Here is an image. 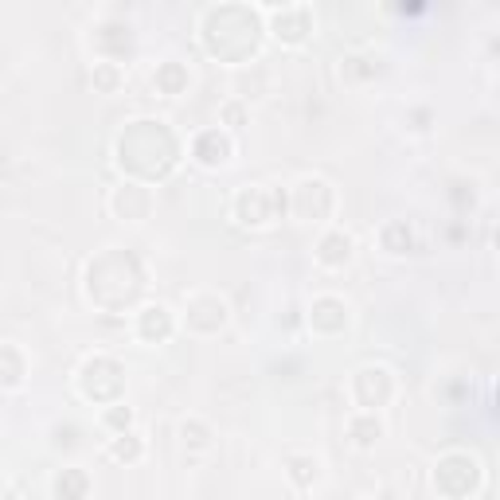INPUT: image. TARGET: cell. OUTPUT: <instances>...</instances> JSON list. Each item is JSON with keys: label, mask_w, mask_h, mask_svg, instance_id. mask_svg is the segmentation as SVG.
I'll return each instance as SVG.
<instances>
[{"label": "cell", "mask_w": 500, "mask_h": 500, "mask_svg": "<svg viewBox=\"0 0 500 500\" xmlns=\"http://www.w3.org/2000/svg\"><path fill=\"white\" fill-rule=\"evenodd\" d=\"M176 145L172 130L164 122H153V117H141V122H130L122 133H117V164L125 172L141 176V180H161V176L172 172L176 164Z\"/></svg>", "instance_id": "1"}, {"label": "cell", "mask_w": 500, "mask_h": 500, "mask_svg": "<svg viewBox=\"0 0 500 500\" xmlns=\"http://www.w3.org/2000/svg\"><path fill=\"white\" fill-rule=\"evenodd\" d=\"M106 423L117 426V430L125 434V430H130V423H133V410H130V407H110V410H106Z\"/></svg>", "instance_id": "24"}, {"label": "cell", "mask_w": 500, "mask_h": 500, "mask_svg": "<svg viewBox=\"0 0 500 500\" xmlns=\"http://www.w3.org/2000/svg\"><path fill=\"white\" fill-rule=\"evenodd\" d=\"M391 395H395V379L387 368H360L352 376V399L360 410H379Z\"/></svg>", "instance_id": "9"}, {"label": "cell", "mask_w": 500, "mask_h": 500, "mask_svg": "<svg viewBox=\"0 0 500 500\" xmlns=\"http://www.w3.org/2000/svg\"><path fill=\"white\" fill-rule=\"evenodd\" d=\"M91 78H94V86H98L102 94H114L117 86H122V63H114V59H102V63H94Z\"/></svg>", "instance_id": "21"}, {"label": "cell", "mask_w": 500, "mask_h": 500, "mask_svg": "<svg viewBox=\"0 0 500 500\" xmlns=\"http://www.w3.org/2000/svg\"><path fill=\"white\" fill-rule=\"evenodd\" d=\"M110 211L117 219L141 223V219H149V211H153V195L145 184H122V188L110 192Z\"/></svg>", "instance_id": "10"}, {"label": "cell", "mask_w": 500, "mask_h": 500, "mask_svg": "<svg viewBox=\"0 0 500 500\" xmlns=\"http://www.w3.org/2000/svg\"><path fill=\"white\" fill-rule=\"evenodd\" d=\"M309 325L321 337H337V332L348 329V306L340 298H317L309 309Z\"/></svg>", "instance_id": "12"}, {"label": "cell", "mask_w": 500, "mask_h": 500, "mask_svg": "<svg viewBox=\"0 0 500 500\" xmlns=\"http://www.w3.org/2000/svg\"><path fill=\"white\" fill-rule=\"evenodd\" d=\"M172 329H176V321L164 306H149V309L137 313V337H141L145 345H164V340L172 337Z\"/></svg>", "instance_id": "13"}, {"label": "cell", "mask_w": 500, "mask_h": 500, "mask_svg": "<svg viewBox=\"0 0 500 500\" xmlns=\"http://www.w3.org/2000/svg\"><path fill=\"white\" fill-rule=\"evenodd\" d=\"M231 149L234 145L223 130H203V133H195V141H192V156L203 169H223V164L231 161Z\"/></svg>", "instance_id": "11"}, {"label": "cell", "mask_w": 500, "mask_h": 500, "mask_svg": "<svg viewBox=\"0 0 500 500\" xmlns=\"http://www.w3.org/2000/svg\"><path fill=\"white\" fill-rule=\"evenodd\" d=\"M91 493V477L83 473V469H59L55 477V500H86Z\"/></svg>", "instance_id": "15"}, {"label": "cell", "mask_w": 500, "mask_h": 500, "mask_svg": "<svg viewBox=\"0 0 500 500\" xmlns=\"http://www.w3.org/2000/svg\"><path fill=\"white\" fill-rule=\"evenodd\" d=\"M122 278H125V282L145 278V274H141V262H137L130 250H110V254H102V258H94L91 270H86V293H91V301H98L102 309L133 306L141 290L122 286Z\"/></svg>", "instance_id": "2"}, {"label": "cell", "mask_w": 500, "mask_h": 500, "mask_svg": "<svg viewBox=\"0 0 500 500\" xmlns=\"http://www.w3.org/2000/svg\"><path fill=\"white\" fill-rule=\"evenodd\" d=\"M379 242H384L387 254H407L410 250V227L403 219H391L384 231H379Z\"/></svg>", "instance_id": "20"}, {"label": "cell", "mask_w": 500, "mask_h": 500, "mask_svg": "<svg viewBox=\"0 0 500 500\" xmlns=\"http://www.w3.org/2000/svg\"><path fill=\"white\" fill-rule=\"evenodd\" d=\"M286 465H290V481L298 488H309L321 477V462L317 457H309V454H293Z\"/></svg>", "instance_id": "18"}, {"label": "cell", "mask_w": 500, "mask_h": 500, "mask_svg": "<svg viewBox=\"0 0 500 500\" xmlns=\"http://www.w3.org/2000/svg\"><path fill=\"white\" fill-rule=\"evenodd\" d=\"M278 211H286V195L282 188H266V184H247L234 195V219L242 227H270L278 219Z\"/></svg>", "instance_id": "4"}, {"label": "cell", "mask_w": 500, "mask_h": 500, "mask_svg": "<svg viewBox=\"0 0 500 500\" xmlns=\"http://www.w3.org/2000/svg\"><path fill=\"white\" fill-rule=\"evenodd\" d=\"M477 485H481V465L473 454L454 449L434 465V488L449 500H465L469 493H477Z\"/></svg>", "instance_id": "3"}, {"label": "cell", "mask_w": 500, "mask_h": 500, "mask_svg": "<svg viewBox=\"0 0 500 500\" xmlns=\"http://www.w3.org/2000/svg\"><path fill=\"white\" fill-rule=\"evenodd\" d=\"M125 371L117 360L110 356H94V360H86L83 371H78V387H83V395L86 399H94V403H114L117 395L125 391Z\"/></svg>", "instance_id": "5"}, {"label": "cell", "mask_w": 500, "mask_h": 500, "mask_svg": "<svg viewBox=\"0 0 500 500\" xmlns=\"http://www.w3.org/2000/svg\"><path fill=\"white\" fill-rule=\"evenodd\" d=\"M153 83H156V91L169 94V98L184 94V91H188V67H184V63H172V59H169V63L156 67Z\"/></svg>", "instance_id": "16"}, {"label": "cell", "mask_w": 500, "mask_h": 500, "mask_svg": "<svg viewBox=\"0 0 500 500\" xmlns=\"http://www.w3.org/2000/svg\"><path fill=\"white\" fill-rule=\"evenodd\" d=\"M379 500H395V493H379Z\"/></svg>", "instance_id": "26"}, {"label": "cell", "mask_w": 500, "mask_h": 500, "mask_svg": "<svg viewBox=\"0 0 500 500\" xmlns=\"http://www.w3.org/2000/svg\"><path fill=\"white\" fill-rule=\"evenodd\" d=\"M0 360H4V391H16L20 384H24V356H20V348L16 345H4L0 348Z\"/></svg>", "instance_id": "19"}, {"label": "cell", "mask_w": 500, "mask_h": 500, "mask_svg": "<svg viewBox=\"0 0 500 500\" xmlns=\"http://www.w3.org/2000/svg\"><path fill=\"white\" fill-rule=\"evenodd\" d=\"M496 247H500V231H496Z\"/></svg>", "instance_id": "27"}, {"label": "cell", "mask_w": 500, "mask_h": 500, "mask_svg": "<svg viewBox=\"0 0 500 500\" xmlns=\"http://www.w3.org/2000/svg\"><path fill=\"white\" fill-rule=\"evenodd\" d=\"M348 434H352V442H356L360 449H368V446L379 442V434H384V423L376 418V410H360V415L348 423Z\"/></svg>", "instance_id": "17"}, {"label": "cell", "mask_w": 500, "mask_h": 500, "mask_svg": "<svg viewBox=\"0 0 500 500\" xmlns=\"http://www.w3.org/2000/svg\"><path fill=\"white\" fill-rule=\"evenodd\" d=\"M266 20H270L266 32H274V36L282 39V44H290V47L306 44L309 32H313V8H309V4H282V8H266Z\"/></svg>", "instance_id": "8"}, {"label": "cell", "mask_w": 500, "mask_h": 500, "mask_svg": "<svg viewBox=\"0 0 500 500\" xmlns=\"http://www.w3.org/2000/svg\"><path fill=\"white\" fill-rule=\"evenodd\" d=\"M227 325V301L219 293H192L188 309H184V329L195 337H211Z\"/></svg>", "instance_id": "7"}, {"label": "cell", "mask_w": 500, "mask_h": 500, "mask_svg": "<svg viewBox=\"0 0 500 500\" xmlns=\"http://www.w3.org/2000/svg\"><path fill=\"white\" fill-rule=\"evenodd\" d=\"M223 122H227L231 130H239V125H242V106H239V102L223 106Z\"/></svg>", "instance_id": "25"}, {"label": "cell", "mask_w": 500, "mask_h": 500, "mask_svg": "<svg viewBox=\"0 0 500 500\" xmlns=\"http://www.w3.org/2000/svg\"><path fill=\"white\" fill-rule=\"evenodd\" d=\"M180 438H184V446H192V449H208L211 446V426L200 423V418H184Z\"/></svg>", "instance_id": "22"}, {"label": "cell", "mask_w": 500, "mask_h": 500, "mask_svg": "<svg viewBox=\"0 0 500 500\" xmlns=\"http://www.w3.org/2000/svg\"><path fill=\"white\" fill-rule=\"evenodd\" d=\"M352 250H356V242H352L348 231H325V234H321V242H317V262H321V266H329V270L348 266Z\"/></svg>", "instance_id": "14"}, {"label": "cell", "mask_w": 500, "mask_h": 500, "mask_svg": "<svg viewBox=\"0 0 500 500\" xmlns=\"http://www.w3.org/2000/svg\"><path fill=\"white\" fill-rule=\"evenodd\" d=\"M332 208H337V192H332L329 180H321V176L298 180V188H293V215H298V219L321 223L332 215Z\"/></svg>", "instance_id": "6"}, {"label": "cell", "mask_w": 500, "mask_h": 500, "mask_svg": "<svg viewBox=\"0 0 500 500\" xmlns=\"http://www.w3.org/2000/svg\"><path fill=\"white\" fill-rule=\"evenodd\" d=\"M141 438H133V434H117L114 442H110V457L114 462H137L141 457Z\"/></svg>", "instance_id": "23"}]
</instances>
